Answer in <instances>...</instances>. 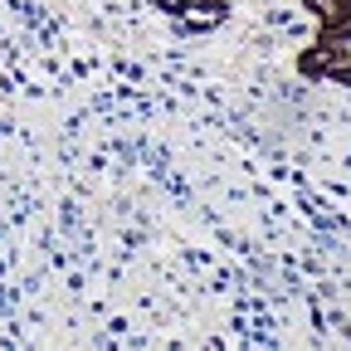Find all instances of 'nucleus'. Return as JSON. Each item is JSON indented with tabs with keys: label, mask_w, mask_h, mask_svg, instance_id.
<instances>
[{
	"label": "nucleus",
	"mask_w": 351,
	"mask_h": 351,
	"mask_svg": "<svg viewBox=\"0 0 351 351\" xmlns=\"http://www.w3.org/2000/svg\"><path fill=\"white\" fill-rule=\"evenodd\" d=\"M219 20H225V10H219V5H191V10H186V25H219Z\"/></svg>",
	"instance_id": "1"
}]
</instances>
